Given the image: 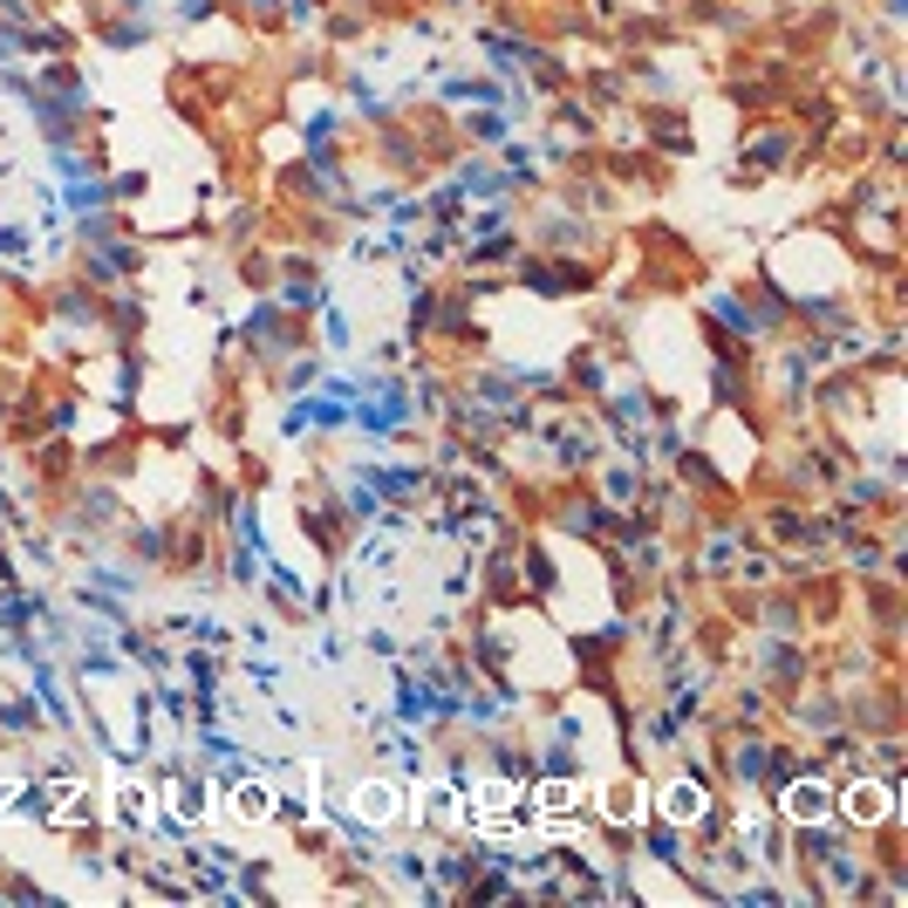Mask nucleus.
Returning a JSON list of instances; mask_svg holds the SVG:
<instances>
[{"label": "nucleus", "mask_w": 908, "mask_h": 908, "mask_svg": "<svg viewBox=\"0 0 908 908\" xmlns=\"http://www.w3.org/2000/svg\"><path fill=\"white\" fill-rule=\"evenodd\" d=\"M355 813H363L369 826H389L404 813V793H397V785H383V779H369V785H355Z\"/></svg>", "instance_id": "f257e3e1"}, {"label": "nucleus", "mask_w": 908, "mask_h": 908, "mask_svg": "<svg viewBox=\"0 0 908 908\" xmlns=\"http://www.w3.org/2000/svg\"><path fill=\"white\" fill-rule=\"evenodd\" d=\"M826 813H834V800H826V785H793V793H785V820H800V826H820Z\"/></svg>", "instance_id": "f03ea898"}, {"label": "nucleus", "mask_w": 908, "mask_h": 908, "mask_svg": "<svg viewBox=\"0 0 908 908\" xmlns=\"http://www.w3.org/2000/svg\"><path fill=\"white\" fill-rule=\"evenodd\" d=\"M841 813H847L854 826H875V820L888 813V793H881V785H847V800H841Z\"/></svg>", "instance_id": "7ed1b4c3"}, {"label": "nucleus", "mask_w": 908, "mask_h": 908, "mask_svg": "<svg viewBox=\"0 0 908 908\" xmlns=\"http://www.w3.org/2000/svg\"><path fill=\"white\" fill-rule=\"evenodd\" d=\"M703 785H690V779H677V785H669V793H662V813L669 820H677V826H690V820H703Z\"/></svg>", "instance_id": "20e7f679"}, {"label": "nucleus", "mask_w": 908, "mask_h": 908, "mask_svg": "<svg viewBox=\"0 0 908 908\" xmlns=\"http://www.w3.org/2000/svg\"><path fill=\"white\" fill-rule=\"evenodd\" d=\"M232 813H240V820H273V785L240 779V785H232Z\"/></svg>", "instance_id": "39448f33"}, {"label": "nucleus", "mask_w": 908, "mask_h": 908, "mask_svg": "<svg viewBox=\"0 0 908 908\" xmlns=\"http://www.w3.org/2000/svg\"><path fill=\"white\" fill-rule=\"evenodd\" d=\"M116 820H124V826H144V820H150V793H144L137 779L116 785Z\"/></svg>", "instance_id": "423d86ee"}, {"label": "nucleus", "mask_w": 908, "mask_h": 908, "mask_svg": "<svg viewBox=\"0 0 908 908\" xmlns=\"http://www.w3.org/2000/svg\"><path fill=\"white\" fill-rule=\"evenodd\" d=\"M602 813H608V820H636V813H643V785H628V779L608 785V793H602Z\"/></svg>", "instance_id": "0eeeda50"}, {"label": "nucleus", "mask_w": 908, "mask_h": 908, "mask_svg": "<svg viewBox=\"0 0 908 908\" xmlns=\"http://www.w3.org/2000/svg\"><path fill=\"white\" fill-rule=\"evenodd\" d=\"M165 806H171V820H191V813L206 806V793H199V785H191V779H171V793H165Z\"/></svg>", "instance_id": "6e6552de"}]
</instances>
